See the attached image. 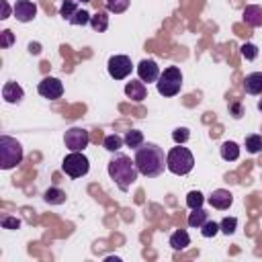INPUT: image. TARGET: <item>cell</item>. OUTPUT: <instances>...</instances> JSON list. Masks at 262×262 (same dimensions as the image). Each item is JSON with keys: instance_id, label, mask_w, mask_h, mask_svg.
<instances>
[{"instance_id": "6da1fadb", "label": "cell", "mask_w": 262, "mask_h": 262, "mask_svg": "<svg viewBox=\"0 0 262 262\" xmlns=\"http://www.w3.org/2000/svg\"><path fill=\"white\" fill-rule=\"evenodd\" d=\"M135 166H137L141 176L156 178L168 168L166 166V154L156 143H141L135 149Z\"/></svg>"}, {"instance_id": "7a4b0ae2", "label": "cell", "mask_w": 262, "mask_h": 262, "mask_svg": "<svg viewBox=\"0 0 262 262\" xmlns=\"http://www.w3.org/2000/svg\"><path fill=\"white\" fill-rule=\"evenodd\" d=\"M108 176H111V180H115L119 190L127 192L135 184V180L139 176V170L135 166V160H131L125 154H115L108 162Z\"/></svg>"}, {"instance_id": "3957f363", "label": "cell", "mask_w": 262, "mask_h": 262, "mask_svg": "<svg viewBox=\"0 0 262 262\" xmlns=\"http://www.w3.org/2000/svg\"><path fill=\"white\" fill-rule=\"evenodd\" d=\"M166 166L172 174L184 176L194 168V158L188 147H182V143H176V147H172L166 154Z\"/></svg>"}, {"instance_id": "277c9868", "label": "cell", "mask_w": 262, "mask_h": 262, "mask_svg": "<svg viewBox=\"0 0 262 262\" xmlns=\"http://www.w3.org/2000/svg\"><path fill=\"white\" fill-rule=\"evenodd\" d=\"M20 162H23V145L10 135H0V168L10 170Z\"/></svg>"}, {"instance_id": "5b68a950", "label": "cell", "mask_w": 262, "mask_h": 262, "mask_svg": "<svg viewBox=\"0 0 262 262\" xmlns=\"http://www.w3.org/2000/svg\"><path fill=\"white\" fill-rule=\"evenodd\" d=\"M156 86H158V92H160L162 96H176V94L180 92V88H182V72H180L176 66L166 68V70L160 74Z\"/></svg>"}, {"instance_id": "8992f818", "label": "cell", "mask_w": 262, "mask_h": 262, "mask_svg": "<svg viewBox=\"0 0 262 262\" xmlns=\"http://www.w3.org/2000/svg\"><path fill=\"white\" fill-rule=\"evenodd\" d=\"M61 170L70 176V178H80V176H86L88 170H90V162L88 158L82 154V151H70L63 162H61Z\"/></svg>"}, {"instance_id": "52a82bcc", "label": "cell", "mask_w": 262, "mask_h": 262, "mask_svg": "<svg viewBox=\"0 0 262 262\" xmlns=\"http://www.w3.org/2000/svg\"><path fill=\"white\" fill-rule=\"evenodd\" d=\"M63 141H66V147L70 151H82L90 143V133L82 127H72V129L66 131Z\"/></svg>"}, {"instance_id": "ba28073f", "label": "cell", "mask_w": 262, "mask_h": 262, "mask_svg": "<svg viewBox=\"0 0 262 262\" xmlns=\"http://www.w3.org/2000/svg\"><path fill=\"white\" fill-rule=\"evenodd\" d=\"M106 68H108L111 78H115V80H125V78L131 74L133 63H131V57H127V55H113V57L108 59Z\"/></svg>"}, {"instance_id": "9c48e42d", "label": "cell", "mask_w": 262, "mask_h": 262, "mask_svg": "<svg viewBox=\"0 0 262 262\" xmlns=\"http://www.w3.org/2000/svg\"><path fill=\"white\" fill-rule=\"evenodd\" d=\"M37 90H39V94H41L43 98L55 100V98H59V96L63 94V84H61L57 78H53V76H45V78L39 82Z\"/></svg>"}, {"instance_id": "30bf717a", "label": "cell", "mask_w": 262, "mask_h": 262, "mask_svg": "<svg viewBox=\"0 0 262 262\" xmlns=\"http://www.w3.org/2000/svg\"><path fill=\"white\" fill-rule=\"evenodd\" d=\"M160 66L154 61V59H141L139 63H137V76H139V80L141 82H158V78H160Z\"/></svg>"}, {"instance_id": "8fae6325", "label": "cell", "mask_w": 262, "mask_h": 262, "mask_svg": "<svg viewBox=\"0 0 262 262\" xmlns=\"http://www.w3.org/2000/svg\"><path fill=\"white\" fill-rule=\"evenodd\" d=\"M37 14V4L29 2V0H16L14 4V16L18 23H31Z\"/></svg>"}, {"instance_id": "7c38bea8", "label": "cell", "mask_w": 262, "mask_h": 262, "mask_svg": "<svg viewBox=\"0 0 262 262\" xmlns=\"http://www.w3.org/2000/svg\"><path fill=\"white\" fill-rule=\"evenodd\" d=\"M231 203H233V196H231V192L225 190V188H217V190H213L211 196H209V205H211L213 209H219V211L229 209Z\"/></svg>"}, {"instance_id": "4fadbf2b", "label": "cell", "mask_w": 262, "mask_h": 262, "mask_svg": "<svg viewBox=\"0 0 262 262\" xmlns=\"http://www.w3.org/2000/svg\"><path fill=\"white\" fill-rule=\"evenodd\" d=\"M125 94L133 100V102H141L145 96H147V88L141 80H131L125 84Z\"/></svg>"}, {"instance_id": "5bb4252c", "label": "cell", "mask_w": 262, "mask_h": 262, "mask_svg": "<svg viewBox=\"0 0 262 262\" xmlns=\"http://www.w3.org/2000/svg\"><path fill=\"white\" fill-rule=\"evenodd\" d=\"M2 98L6 102H10V104H18L25 98V92H23V88L16 82H6L2 86Z\"/></svg>"}, {"instance_id": "9a60e30c", "label": "cell", "mask_w": 262, "mask_h": 262, "mask_svg": "<svg viewBox=\"0 0 262 262\" xmlns=\"http://www.w3.org/2000/svg\"><path fill=\"white\" fill-rule=\"evenodd\" d=\"M242 16H244L246 25H250V27H262V6H258V4H248V6L244 8Z\"/></svg>"}, {"instance_id": "2e32d148", "label": "cell", "mask_w": 262, "mask_h": 262, "mask_svg": "<svg viewBox=\"0 0 262 262\" xmlns=\"http://www.w3.org/2000/svg\"><path fill=\"white\" fill-rule=\"evenodd\" d=\"M244 90L248 94H262V72H252L244 78Z\"/></svg>"}, {"instance_id": "e0dca14e", "label": "cell", "mask_w": 262, "mask_h": 262, "mask_svg": "<svg viewBox=\"0 0 262 262\" xmlns=\"http://www.w3.org/2000/svg\"><path fill=\"white\" fill-rule=\"evenodd\" d=\"M170 246H172V250H184V248H188V246H190V235H188V231L176 229V231L170 235Z\"/></svg>"}, {"instance_id": "ac0fdd59", "label": "cell", "mask_w": 262, "mask_h": 262, "mask_svg": "<svg viewBox=\"0 0 262 262\" xmlns=\"http://www.w3.org/2000/svg\"><path fill=\"white\" fill-rule=\"evenodd\" d=\"M221 158H223L225 162L237 160V158H239V145H237L235 141H225V143L221 145Z\"/></svg>"}, {"instance_id": "d6986e66", "label": "cell", "mask_w": 262, "mask_h": 262, "mask_svg": "<svg viewBox=\"0 0 262 262\" xmlns=\"http://www.w3.org/2000/svg\"><path fill=\"white\" fill-rule=\"evenodd\" d=\"M90 27L96 31V33H104L106 29H108V16H106V12H96V14H92L90 16Z\"/></svg>"}, {"instance_id": "ffe728a7", "label": "cell", "mask_w": 262, "mask_h": 262, "mask_svg": "<svg viewBox=\"0 0 262 262\" xmlns=\"http://www.w3.org/2000/svg\"><path fill=\"white\" fill-rule=\"evenodd\" d=\"M192 213L188 215V225L190 227H201L207 219H209V213L203 209V207H199V209H190Z\"/></svg>"}, {"instance_id": "44dd1931", "label": "cell", "mask_w": 262, "mask_h": 262, "mask_svg": "<svg viewBox=\"0 0 262 262\" xmlns=\"http://www.w3.org/2000/svg\"><path fill=\"white\" fill-rule=\"evenodd\" d=\"M125 145L127 147H133V149H137L141 143H143V133L139 131V129H131V131H127L125 133Z\"/></svg>"}, {"instance_id": "7402d4cb", "label": "cell", "mask_w": 262, "mask_h": 262, "mask_svg": "<svg viewBox=\"0 0 262 262\" xmlns=\"http://www.w3.org/2000/svg\"><path fill=\"white\" fill-rule=\"evenodd\" d=\"M49 205H61V203H66V192L61 190V188H47L45 190V196H43Z\"/></svg>"}, {"instance_id": "603a6c76", "label": "cell", "mask_w": 262, "mask_h": 262, "mask_svg": "<svg viewBox=\"0 0 262 262\" xmlns=\"http://www.w3.org/2000/svg\"><path fill=\"white\" fill-rule=\"evenodd\" d=\"M123 143H125V139H123L121 135H117V133H111V135H106V137H104V141H102L104 149H108V151H119Z\"/></svg>"}, {"instance_id": "cb8c5ba5", "label": "cell", "mask_w": 262, "mask_h": 262, "mask_svg": "<svg viewBox=\"0 0 262 262\" xmlns=\"http://www.w3.org/2000/svg\"><path fill=\"white\" fill-rule=\"evenodd\" d=\"M70 25H74V27L90 25V12H88V10H84V8H78V10L74 12V16L70 18Z\"/></svg>"}, {"instance_id": "d4e9b609", "label": "cell", "mask_w": 262, "mask_h": 262, "mask_svg": "<svg viewBox=\"0 0 262 262\" xmlns=\"http://www.w3.org/2000/svg\"><path fill=\"white\" fill-rule=\"evenodd\" d=\"M246 149H248L250 154L262 151V135H256V133L248 135V137H246Z\"/></svg>"}, {"instance_id": "484cf974", "label": "cell", "mask_w": 262, "mask_h": 262, "mask_svg": "<svg viewBox=\"0 0 262 262\" xmlns=\"http://www.w3.org/2000/svg\"><path fill=\"white\" fill-rule=\"evenodd\" d=\"M129 2H131V0H104L106 10H108V12H115V14L125 12V10L129 8Z\"/></svg>"}, {"instance_id": "4316f807", "label": "cell", "mask_w": 262, "mask_h": 262, "mask_svg": "<svg viewBox=\"0 0 262 262\" xmlns=\"http://www.w3.org/2000/svg\"><path fill=\"white\" fill-rule=\"evenodd\" d=\"M76 10H78V0H63V4H61V8H59V14L70 20Z\"/></svg>"}, {"instance_id": "83f0119b", "label": "cell", "mask_w": 262, "mask_h": 262, "mask_svg": "<svg viewBox=\"0 0 262 262\" xmlns=\"http://www.w3.org/2000/svg\"><path fill=\"white\" fill-rule=\"evenodd\" d=\"M203 203H205V196H203L199 190H190V192H188V196H186L188 209H199V207H203Z\"/></svg>"}, {"instance_id": "f1b7e54d", "label": "cell", "mask_w": 262, "mask_h": 262, "mask_svg": "<svg viewBox=\"0 0 262 262\" xmlns=\"http://www.w3.org/2000/svg\"><path fill=\"white\" fill-rule=\"evenodd\" d=\"M217 231H219V223H215V221H211V219H207V221L201 225L203 237H213V235H217Z\"/></svg>"}, {"instance_id": "f546056e", "label": "cell", "mask_w": 262, "mask_h": 262, "mask_svg": "<svg viewBox=\"0 0 262 262\" xmlns=\"http://www.w3.org/2000/svg\"><path fill=\"white\" fill-rule=\"evenodd\" d=\"M239 49H242V57L248 59V61H252V59L258 57V47H256L254 43H244Z\"/></svg>"}, {"instance_id": "4dcf8cb0", "label": "cell", "mask_w": 262, "mask_h": 262, "mask_svg": "<svg viewBox=\"0 0 262 262\" xmlns=\"http://www.w3.org/2000/svg\"><path fill=\"white\" fill-rule=\"evenodd\" d=\"M235 227H237V219H235V217H225V219L219 223V229H221L223 233H227V235H231V233L235 231Z\"/></svg>"}, {"instance_id": "1f68e13d", "label": "cell", "mask_w": 262, "mask_h": 262, "mask_svg": "<svg viewBox=\"0 0 262 262\" xmlns=\"http://www.w3.org/2000/svg\"><path fill=\"white\" fill-rule=\"evenodd\" d=\"M188 137H190V131H188L186 127H176V129L172 131V139H174L176 143H184V141H188Z\"/></svg>"}, {"instance_id": "d6a6232c", "label": "cell", "mask_w": 262, "mask_h": 262, "mask_svg": "<svg viewBox=\"0 0 262 262\" xmlns=\"http://www.w3.org/2000/svg\"><path fill=\"white\" fill-rule=\"evenodd\" d=\"M0 223H2V227H4V229H18V227H20V219L10 217V215H2Z\"/></svg>"}, {"instance_id": "836d02e7", "label": "cell", "mask_w": 262, "mask_h": 262, "mask_svg": "<svg viewBox=\"0 0 262 262\" xmlns=\"http://www.w3.org/2000/svg\"><path fill=\"white\" fill-rule=\"evenodd\" d=\"M12 43H14V33L8 31V29H4V31L0 33V47L6 49V47H10Z\"/></svg>"}, {"instance_id": "e575fe53", "label": "cell", "mask_w": 262, "mask_h": 262, "mask_svg": "<svg viewBox=\"0 0 262 262\" xmlns=\"http://www.w3.org/2000/svg\"><path fill=\"white\" fill-rule=\"evenodd\" d=\"M229 115H231L233 119H239V117L244 115V106H242L239 102H229Z\"/></svg>"}, {"instance_id": "d590c367", "label": "cell", "mask_w": 262, "mask_h": 262, "mask_svg": "<svg viewBox=\"0 0 262 262\" xmlns=\"http://www.w3.org/2000/svg\"><path fill=\"white\" fill-rule=\"evenodd\" d=\"M8 16H10V6H8L6 0H2V16H0V18L4 20V18H8Z\"/></svg>"}, {"instance_id": "8d00e7d4", "label": "cell", "mask_w": 262, "mask_h": 262, "mask_svg": "<svg viewBox=\"0 0 262 262\" xmlns=\"http://www.w3.org/2000/svg\"><path fill=\"white\" fill-rule=\"evenodd\" d=\"M29 51H31V53H35V55H37V53H39V51H41V45H39V43H29Z\"/></svg>"}, {"instance_id": "74e56055", "label": "cell", "mask_w": 262, "mask_h": 262, "mask_svg": "<svg viewBox=\"0 0 262 262\" xmlns=\"http://www.w3.org/2000/svg\"><path fill=\"white\" fill-rule=\"evenodd\" d=\"M258 111H260V113H262V98H260V100H258Z\"/></svg>"}, {"instance_id": "f35d334b", "label": "cell", "mask_w": 262, "mask_h": 262, "mask_svg": "<svg viewBox=\"0 0 262 262\" xmlns=\"http://www.w3.org/2000/svg\"><path fill=\"white\" fill-rule=\"evenodd\" d=\"M78 2H84L86 4V2H92V0H78Z\"/></svg>"}]
</instances>
